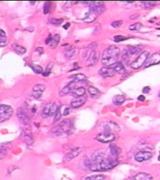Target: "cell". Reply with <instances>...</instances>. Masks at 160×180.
Masks as SVG:
<instances>
[{
    "label": "cell",
    "instance_id": "cell-1",
    "mask_svg": "<svg viewBox=\"0 0 160 180\" xmlns=\"http://www.w3.org/2000/svg\"><path fill=\"white\" fill-rule=\"evenodd\" d=\"M118 163L115 158L108 156L105 151L98 150L87 161V166L93 171H102L113 169Z\"/></svg>",
    "mask_w": 160,
    "mask_h": 180
},
{
    "label": "cell",
    "instance_id": "cell-2",
    "mask_svg": "<svg viewBox=\"0 0 160 180\" xmlns=\"http://www.w3.org/2000/svg\"><path fill=\"white\" fill-rule=\"evenodd\" d=\"M120 55V49L115 46H110L103 53L101 63L105 67H111L117 63Z\"/></svg>",
    "mask_w": 160,
    "mask_h": 180
},
{
    "label": "cell",
    "instance_id": "cell-3",
    "mask_svg": "<svg viewBox=\"0 0 160 180\" xmlns=\"http://www.w3.org/2000/svg\"><path fill=\"white\" fill-rule=\"evenodd\" d=\"M97 44L93 43L89 45L85 56L86 57V64L88 66H93L94 64L97 63L99 59V55L98 52L94 50L97 48Z\"/></svg>",
    "mask_w": 160,
    "mask_h": 180
},
{
    "label": "cell",
    "instance_id": "cell-4",
    "mask_svg": "<svg viewBox=\"0 0 160 180\" xmlns=\"http://www.w3.org/2000/svg\"><path fill=\"white\" fill-rule=\"evenodd\" d=\"M71 123L70 120H65L63 121L59 124L54 127L52 132L56 135H60L63 133H66L71 129Z\"/></svg>",
    "mask_w": 160,
    "mask_h": 180
},
{
    "label": "cell",
    "instance_id": "cell-5",
    "mask_svg": "<svg viewBox=\"0 0 160 180\" xmlns=\"http://www.w3.org/2000/svg\"><path fill=\"white\" fill-rule=\"evenodd\" d=\"M13 114V108L6 105L0 106V123H3L9 120Z\"/></svg>",
    "mask_w": 160,
    "mask_h": 180
},
{
    "label": "cell",
    "instance_id": "cell-6",
    "mask_svg": "<svg viewBox=\"0 0 160 180\" xmlns=\"http://www.w3.org/2000/svg\"><path fill=\"white\" fill-rule=\"evenodd\" d=\"M150 53L148 52H142L139 56L130 64L131 67L133 69H138L141 68L143 64H145L146 61L147 60L149 56Z\"/></svg>",
    "mask_w": 160,
    "mask_h": 180
},
{
    "label": "cell",
    "instance_id": "cell-7",
    "mask_svg": "<svg viewBox=\"0 0 160 180\" xmlns=\"http://www.w3.org/2000/svg\"><path fill=\"white\" fill-rule=\"evenodd\" d=\"M59 106H57L55 103H48L46 105L42 111V115L44 118L48 117L50 116L55 114L58 109H59Z\"/></svg>",
    "mask_w": 160,
    "mask_h": 180
},
{
    "label": "cell",
    "instance_id": "cell-8",
    "mask_svg": "<svg viewBox=\"0 0 160 180\" xmlns=\"http://www.w3.org/2000/svg\"><path fill=\"white\" fill-rule=\"evenodd\" d=\"M105 10V6L103 2H93L90 5V11L93 12L97 15L101 14Z\"/></svg>",
    "mask_w": 160,
    "mask_h": 180
},
{
    "label": "cell",
    "instance_id": "cell-9",
    "mask_svg": "<svg viewBox=\"0 0 160 180\" xmlns=\"http://www.w3.org/2000/svg\"><path fill=\"white\" fill-rule=\"evenodd\" d=\"M115 139H116V137L114 135V134L111 133H106V132L100 133L96 137V140L103 143H110L111 141H113L114 140H115Z\"/></svg>",
    "mask_w": 160,
    "mask_h": 180
},
{
    "label": "cell",
    "instance_id": "cell-10",
    "mask_svg": "<svg viewBox=\"0 0 160 180\" xmlns=\"http://www.w3.org/2000/svg\"><path fill=\"white\" fill-rule=\"evenodd\" d=\"M142 47L139 46H127L123 51V57H129L130 56L136 55L138 54L141 50H142Z\"/></svg>",
    "mask_w": 160,
    "mask_h": 180
},
{
    "label": "cell",
    "instance_id": "cell-11",
    "mask_svg": "<svg viewBox=\"0 0 160 180\" xmlns=\"http://www.w3.org/2000/svg\"><path fill=\"white\" fill-rule=\"evenodd\" d=\"M17 117L19 121L24 125H28L30 123L31 120L28 114L22 108H18L17 110Z\"/></svg>",
    "mask_w": 160,
    "mask_h": 180
},
{
    "label": "cell",
    "instance_id": "cell-12",
    "mask_svg": "<svg viewBox=\"0 0 160 180\" xmlns=\"http://www.w3.org/2000/svg\"><path fill=\"white\" fill-rule=\"evenodd\" d=\"M159 63H160V54L157 53H153L151 56H148L145 64H144V67L148 68L150 66L157 64Z\"/></svg>",
    "mask_w": 160,
    "mask_h": 180
},
{
    "label": "cell",
    "instance_id": "cell-13",
    "mask_svg": "<svg viewBox=\"0 0 160 180\" xmlns=\"http://www.w3.org/2000/svg\"><path fill=\"white\" fill-rule=\"evenodd\" d=\"M152 157V154L149 151H141L136 154L135 159L138 162H143L150 159Z\"/></svg>",
    "mask_w": 160,
    "mask_h": 180
},
{
    "label": "cell",
    "instance_id": "cell-14",
    "mask_svg": "<svg viewBox=\"0 0 160 180\" xmlns=\"http://www.w3.org/2000/svg\"><path fill=\"white\" fill-rule=\"evenodd\" d=\"M116 73L115 70L111 67H104L99 70V74L105 78L113 76Z\"/></svg>",
    "mask_w": 160,
    "mask_h": 180
},
{
    "label": "cell",
    "instance_id": "cell-15",
    "mask_svg": "<svg viewBox=\"0 0 160 180\" xmlns=\"http://www.w3.org/2000/svg\"><path fill=\"white\" fill-rule=\"evenodd\" d=\"M46 88L43 85H36L33 88V92H32V95L36 99L40 98L43 91L45 90Z\"/></svg>",
    "mask_w": 160,
    "mask_h": 180
},
{
    "label": "cell",
    "instance_id": "cell-16",
    "mask_svg": "<svg viewBox=\"0 0 160 180\" xmlns=\"http://www.w3.org/2000/svg\"><path fill=\"white\" fill-rule=\"evenodd\" d=\"M86 101V99L84 97L75 98L71 102V106L73 108H78L82 106Z\"/></svg>",
    "mask_w": 160,
    "mask_h": 180
},
{
    "label": "cell",
    "instance_id": "cell-17",
    "mask_svg": "<svg viewBox=\"0 0 160 180\" xmlns=\"http://www.w3.org/2000/svg\"><path fill=\"white\" fill-rule=\"evenodd\" d=\"M103 126V129L105 131V132L106 133H111L112 132H116V128L120 129L118 126L112 122H109V123H105Z\"/></svg>",
    "mask_w": 160,
    "mask_h": 180
},
{
    "label": "cell",
    "instance_id": "cell-18",
    "mask_svg": "<svg viewBox=\"0 0 160 180\" xmlns=\"http://www.w3.org/2000/svg\"><path fill=\"white\" fill-rule=\"evenodd\" d=\"M76 83L74 82V81H71V82H70L65 88H63V90L61 91V94L62 95H65L70 93V92H72L76 87Z\"/></svg>",
    "mask_w": 160,
    "mask_h": 180
},
{
    "label": "cell",
    "instance_id": "cell-19",
    "mask_svg": "<svg viewBox=\"0 0 160 180\" xmlns=\"http://www.w3.org/2000/svg\"><path fill=\"white\" fill-rule=\"evenodd\" d=\"M131 180H153L151 175L145 173H139L136 174Z\"/></svg>",
    "mask_w": 160,
    "mask_h": 180
},
{
    "label": "cell",
    "instance_id": "cell-20",
    "mask_svg": "<svg viewBox=\"0 0 160 180\" xmlns=\"http://www.w3.org/2000/svg\"><path fill=\"white\" fill-rule=\"evenodd\" d=\"M97 16L98 15L97 14H95L94 13L89 11L85 14V16L83 20L86 23H92L97 18Z\"/></svg>",
    "mask_w": 160,
    "mask_h": 180
},
{
    "label": "cell",
    "instance_id": "cell-21",
    "mask_svg": "<svg viewBox=\"0 0 160 180\" xmlns=\"http://www.w3.org/2000/svg\"><path fill=\"white\" fill-rule=\"evenodd\" d=\"M82 152V149L79 148H76L70 150V151L67 154L66 156V159L67 160H71L74 158L78 156V155Z\"/></svg>",
    "mask_w": 160,
    "mask_h": 180
},
{
    "label": "cell",
    "instance_id": "cell-22",
    "mask_svg": "<svg viewBox=\"0 0 160 180\" xmlns=\"http://www.w3.org/2000/svg\"><path fill=\"white\" fill-rule=\"evenodd\" d=\"M111 67L115 70L116 73H117L123 75L126 73L125 67H124V65L121 63H116L114 64L113 65H112V66H111Z\"/></svg>",
    "mask_w": 160,
    "mask_h": 180
},
{
    "label": "cell",
    "instance_id": "cell-23",
    "mask_svg": "<svg viewBox=\"0 0 160 180\" xmlns=\"http://www.w3.org/2000/svg\"><path fill=\"white\" fill-rule=\"evenodd\" d=\"M71 93L75 98L82 97L85 94L86 90L83 87H80V88H78L76 89H74Z\"/></svg>",
    "mask_w": 160,
    "mask_h": 180
},
{
    "label": "cell",
    "instance_id": "cell-24",
    "mask_svg": "<svg viewBox=\"0 0 160 180\" xmlns=\"http://www.w3.org/2000/svg\"><path fill=\"white\" fill-rule=\"evenodd\" d=\"M109 148L111 155L115 158H116L121 152V149L115 144H110Z\"/></svg>",
    "mask_w": 160,
    "mask_h": 180
},
{
    "label": "cell",
    "instance_id": "cell-25",
    "mask_svg": "<svg viewBox=\"0 0 160 180\" xmlns=\"http://www.w3.org/2000/svg\"><path fill=\"white\" fill-rule=\"evenodd\" d=\"M60 39H61V36L58 34L55 35L53 37L51 38V40L48 43L49 46L51 48H55V47H56V46L59 43Z\"/></svg>",
    "mask_w": 160,
    "mask_h": 180
},
{
    "label": "cell",
    "instance_id": "cell-26",
    "mask_svg": "<svg viewBox=\"0 0 160 180\" xmlns=\"http://www.w3.org/2000/svg\"><path fill=\"white\" fill-rule=\"evenodd\" d=\"M125 101V98L123 95H116L113 98V103L116 105H121Z\"/></svg>",
    "mask_w": 160,
    "mask_h": 180
},
{
    "label": "cell",
    "instance_id": "cell-27",
    "mask_svg": "<svg viewBox=\"0 0 160 180\" xmlns=\"http://www.w3.org/2000/svg\"><path fill=\"white\" fill-rule=\"evenodd\" d=\"M11 48L18 54H24L26 52V50L25 48H23V46H20L17 44H13L11 45Z\"/></svg>",
    "mask_w": 160,
    "mask_h": 180
},
{
    "label": "cell",
    "instance_id": "cell-28",
    "mask_svg": "<svg viewBox=\"0 0 160 180\" xmlns=\"http://www.w3.org/2000/svg\"><path fill=\"white\" fill-rule=\"evenodd\" d=\"M0 43H1V46H6L7 44V39L6 36L5 32L3 30H0Z\"/></svg>",
    "mask_w": 160,
    "mask_h": 180
},
{
    "label": "cell",
    "instance_id": "cell-29",
    "mask_svg": "<svg viewBox=\"0 0 160 180\" xmlns=\"http://www.w3.org/2000/svg\"><path fill=\"white\" fill-rule=\"evenodd\" d=\"M86 80V77L85 75H84L83 74H77L73 77L72 81H74V82L77 83L78 82H80V81H85Z\"/></svg>",
    "mask_w": 160,
    "mask_h": 180
},
{
    "label": "cell",
    "instance_id": "cell-30",
    "mask_svg": "<svg viewBox=\"0 0 160 180\" xmlns=\"http://www.w3.org/2000/svg\"><path fill=\"white\" fill-rule=\"evenodd\" d=\"M88 92L93 97H98L100 96V91L93 86H90L88 88Z\"/></svg>",
    "mask_w": 160,
    "mask_h": 180
},
{
    "label": "cell",
    "instance_id": "cell-31",
    "mask_svg": "<svg viewBox=\"0 0 160 180\" xmlns=\"http://www.w3.org/2000/svg\"><path fill=\"white\" fill-rule=\"evenodd\" d=\"M105 176L103 174H96L88 176L85 178V180H104Z\"/></svg>",
    "mask_w": 160,
    "mask_h": 180
},
{
    "label": "cell",
    "instance_id": "cell-32",
    "mask_svg": "<svg viewBox=\"0 0 160 180\" xmlns=\"http://www.w3.org/2000/svg\"><path fill=\"white\" fill-rule=\"evenodd\" d=\"M29 67L31 68V69L33 70V71L36 73L38 74H40V73H43V68L39 66L38 64H29Z\"/></svg>",
    "mask_w": 160,
    "mask_h": 180
},
{
    "label": "cell",
    "instance_id": "cell-33",
    "mask_svg": "<svg viewBox=\"0 0 160 180\" xmlns=\"http://www.w3.org/2000/svg\"><path fill=\"white\" fill-rule=\"evenodd\" d=\"M74 52H75L74 49L72 47H70V48H67V50L65 51V55L67 58H71L74 55Z\"/></svg>",
    "mask_w": 160,
    "mask_h": 180
},
{
    "label": "cell",
    "instance_id": "cell-34",
    "mask_svg": "<svg viewBox=\"0 0 160 180\" xmlns=\"http://www.w3.org/2000/svg\"><path fill=\"white\" fill-rule=\"evenodd\" d=\"M143 27V25L141 23H136L130 26L129 29L131 31H138Z\"/></svg>",
    "mask_w": 160,
    "mask_h": 180
},
{
    "label": "cell",
    "instance_id": "cell-35",
    "mask_svg": "<svg viewBox=\"0 0 160 180\" xmlns=\"http://www.w3.org/2000/svg\"><path fill=\"white\" fill-rule=\"evenodd\" d=\"M51 3L49 2H47L44 3V7H43V12L44 14L48 13L50 11V6H51Z\"/></svg>",
    "mask_w": 160,
    "mask_h": 180
},
{
    "label": "cell",
    "instance_id": "cell-36",
    "mask_svg": "<svg viewBox=\"0 0 160 180\" xmlns=\"http://www.w3.org/2000/svg\"><path fill=\"white\" fill-rule=\"evenodd\" d=\"M50 23H51L53 25H61L63 22V19H56V18H51L49 20Z\"/></svg>",
    "mask_w": 160,
    "mask_h": 180
},
{
    "label": "cell",
    "instance_id": "cell-37",
    "mask_svg": "<svg viewBox=\"0 0 160 180\" xmlns=\"http://www.w3.org/2000/svg\"><path fill=\"white\" fill-rule=\"evenodd\" d=\"M142 3L145 6L146 8H151L154 6H156V2H144Z\"/></svg>",
    "mask_w": 160,
    "mask_h": 180
},
{
    "label": "cell",
    "instance_id": "cell-38",
    "mask_svg": "<svg viewBox=\"0 0 160 180\" xmlns=\"http://www.w3.org/2000/svg\"><path fill=\"white\" fill-rule=\"evenodd\" d=\"M61 107H59L56 113L55 114V118H54V122L58 121L61 117Z\"/></svg>",
    "mask_w": 160,
    "mask_h": 180
},
{
    "label": "cell",
    "instance_id": "cell-39",
    "mask_svg": "<svg viewBox=\"0 0 160 180\" xmlns=\"http://www.w3.org/2000/svg\"><path fill=\"white\" fill-rule=\"evenodd\" d=\"M126 39H128V38L124 37V36H121V35H118V36H116L114 37V41L115 42L122 41H124V40H125Z\"/></svg>",
    "mask_w": 160,
    "mask_h": 180
},
{
    "label": "cell",
    "instance_id": "cell-40",
    "mask_svg": "<svg viewBox=\"0 0 160 180\" xmlns=\"http://www.w3.org/2000/svg\"><path fill=\"white\" fill-rule=\"evenodd\" d=\"M123 24V21L121 20H119V21H114L111 23V26H113V28H119Z\"/></svg>",
    "mask_w": 160,
    "mask_h": 180
},
{
    "label": "cell",
    "instance_id": "cell-41",
    "mask_svg": "<svg viewBox=\"0 0 160 180\" xmlns=\"http://www.w3.org/2000/svg\"><path fill=\"white\" fill-rule=\"evenodd\" d=\"M51 68H49V67H48L46 68L45 71H44V73H42L43 75L44 76H48V75H50V73H51Z\"/></svg>",
    "mask_w": 160,
    "mask_h": 180
},
{
    "label": "cell",
    "instance_id": "cell-42",
    "mask_svg": "<svg viewBox=\"0 0 160 180\" xmlns=\"http://www.w3.org/2000/svg\"><path fill=\"white\" fill-rule=\"evenodd\" d=\"M70 109L69 108H66L65 109H64L63 114L64 116H67L70 113Z\"/></svg>",
    "mask_w": 160,
    "mask_h": 180
},
{
    "label": "cell",
    "instance_id": "cell-43",
    "mask_svg": "<svg viewBox=\"0 0 160 180\" xmlns=\"http://www.w3.org/2000/svg\"><path fill=\"white\" fill-rule=\"evenodd\" d=\"M150 91V88L149 86H146L143 88V93L145 94H147Z\"/></svg>",
    "mask_w": 160,
    "mask_h": 180
},
{
    "label": "cell",
    "instance_id": "cell-44",
    "mask_svg": "<svg viewBox=\"0 0 160 180\" xmlns=\"http://www.w3.org/2000/svg\"><path fill=\"white\" fill-rule=\"evenodd\" d=\"M138 100L139 101H144L145 100V96L144 95H140L138 98Z\"/></svg>",
    "mask_w": 160,
    "mask_h": 180
},
{
    "label": "cell",
    "instance_id": "cell-45",
    "mask_svg": "<svg viewBox=\"0 0 160 180\" xmlns=\"http://www.w3.org/2000/svg\"><path fill=\"white\" fill-rule=\"evenodd\" d=\"M36 52H39V54H41L43 53V49L42 48H36Z\"/></svg>",
    "mask_w": 160,
    "mask_h": 180
},
{
    "label": "cell",
    "instance_id": "cell-46",
    "mask_svg": "<svg viewBox=\"0 0 160 180\" xmlns=\"http://www.w3.org/2000/svg\"><path fill=\"white\" fill-rule=\"evenodd\" d=\"M70 26V23H67L65 25V26H63V28H65V29H67Z\"/></svg>",
    "mask_w": 160,
    "mask_h": 180
},
{
    "label": "cell",
    "instance_id": "cell-47",
    "mask_svg": "<svg viewBox=\"0 0 160 180\" xmlns=\"http://www.w3.org/2000/svg\"><path fill=\"white\" fill-rule=\"evenodd\" d=\"M158 160H159V161H160V156L158 157Z\"/></svg>",
    "mask_w": 160,
    "mask_h": 180
},
{
    "label": "cell",
    "instance_id": "cell-48",
    "mask_svg": "<svg viewBox=\"0 0 160 180\" xmlns=\"http://www.w3.org/2000/svg\"><path fill=\"white\" fill-rule=\"evenodd\" d=\"M159 96H160V94H159Z\"/></svg>",
    "mask_w": 160,
    "mask_h": 180
}]
</instances>
